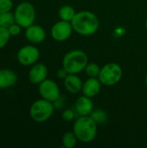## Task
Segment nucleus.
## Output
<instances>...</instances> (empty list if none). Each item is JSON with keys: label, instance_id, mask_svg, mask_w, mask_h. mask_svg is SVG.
Wrapping results in <instances>:
<instances>
[{"label": "nucleus", "instance_id": "obj_1", "mask_svg": "<svg viewBox=\"0 0 147 148\" xmlns=\"http://www.w3.org/2000/svg\"><path fill=\"white\" fill-rule=\"evenodd\" d=\"M74 31L83 36H89L95 34L100 27L98 16L89 10H81L76 12L71 21Z\"/></svg>", "mask_w": 147, "mask_h": 148}, {"label": "nucleus", "instance_id": "obj_2", "mask_svg": "<svg viewBox=\"0 0 147 148\" xmlns=\"http://www.w3.org/2000/svg\"><path fill=\"white\" fill-rule=\"evenodd\" d=\"M98 124L88 116H79L75 119L73 125V131L79 141L82 143H90L97 136Z\"/></svg>", "mask_w": 147, "mask_h": 148}, {"label": "nucleus", "instance_id": "obj_3", "mask_svg": "<svg viewBox=\"0 0 147 148\" xmlns=\"http://www.w3.org/2000/svg\"><path fill=\"white\" fill-rule=\"evenodd\" d=\"M88 63V55L81 49H72L66 53L62 59V68L68 74L81 73Z\"/></svg>", "mask_w": 147, "mask_h": 148}, {"label": "nucleus", "instance_id": "obj_4", "mask_svg": "<svg viewBox=\"0 0 147 148\" xmlns=\"http://www.w3.org/2000/svg\"><path fill=\"white\" fill-rule=\"evenodd\" d=\"M54 103L45 99H38L35 101L29 110V117L36 123H43L49 121L55 111Z\"/></svg>", "mask_w": 147, "mask_h": 148}, {"label": "nucleus", "instance_id": "obj_5", "mask_svg": "<svg viewBox=\"0 0 147 148\" xmlns=\"http://www.w3.org/2000/svg\"><path fill=\"white\" fill-rule=\"evenodd\" d=\"M13 13L15 16V22L23 29H26L35 23L36 16V9L29 2L23 1L19 3L16 6Z\"/></svg>", "mask_w": 147, "mask_h": 148}, {"label": "nucleus", "instance_id": "obj_6", "mask_svg": "<svg viewBox=\"0 0 147 148\" xmlns=\"http://www.w3.org/2000/svg\"><path fill=\"white\" fill-rule=\"evenodd\" d=\"M123 75V69L119 63L108 62L101 69L99 80L104 86L111 87L119 83Z\"/></svg>", "mask_w": 147, "mask_h": 148}, {"label": "nucleus", "instance_id": "obj_7", "mask_svg": "<svg viewBox=\"0 0 147 148\" xmlns=\"http://www.w3.org/2000/svg\"><path fill=\"white\" fill-rule=\"evenodd\" d=\"M40 58V50L34 44L21 47L16 53L17 62L23 67H30L36 63Z\"/></svg>", "mask_w": 147, "mask_h": 148}, {"label": "nucleus", "instance_id": "obj_8", "mask_svg": "<svg viewBox=\"0 0 147 148\" xmlns=\"http://www.w3.org/2000/svg\"><path fill=\"white\" fill-rule=\"evenodd\" d=\"M38 92L41 98L51 102L55 101L61 97V91L58 84L55 81L48 78L38 85Z\"/></svg>", "mask_w": 147, "mask_h": 148}, {"label": "nucleus", "instance_id": "obj_9", "mask_svg": "<svg viewBox=\"0 0 147 148\" xmlns=\"http://www.w3.org/2000/svg\"><path fill=\"white\" fill-rule=\"evenodd\" d=\"M74 32L73 26L70 22L60 20L53 24L50 29L51 37L56 42H65L70 38Z\"/></svg>", "mask_w": 147, "mask_h": 148}, {"label": "nucleus", "instance_id": "obj_10", "mask_svg": "<svg viewBox=\"0 0 147 148\" xmlns=\"http://www.w3.org/2000/svg\"><path fill=\"white\" fill-rule=\"evenodd\" d=\"M48 75L49 70L47 66L44 63L36 62L34 65L30 66L28 73V78L31 83L39 85L41 82L48 78Z\"/></svg>", "mask_w": 147, "mask_h": 148}, {"label": "nucleus", "instance_id": "obj_11", "mask_svg": "<svg viewBox=\"0 0 147 148\" xmlns=\"http://www.w3.org/2000/svg\"><path fill=\"white\" fill-rule=\"evenodd\" d=\"M25 37L27 41L32 44L42 43L46 39V30L40 25L33 23L25 29Z\"/></svg>", "mask_w": 147, "mask_h": 148}, {"label": "nucleus", "instance_id": "obj_12", "mask_svg": "<svg viewBox=\"0 0 147 148\" xmlns=\"http://www.w3.org/2000/svg\"><path fill=\"white\" fill-rule=\"evenodd\" d=\"M101 86L102 84L98 77H88V79L83 82L81 93L83 95L94 98L100 94Z\"/></svg>", "mask_w": 147, "mask_h": 148}, {"label": "nucleus", "instance_id": "obj_13", "mask_svg": "<svg viewBox=\"0 0 147 148\" xmlns=\"http://www.w3.org/2000/svg\"><path fill=\"white\" fill-rule=\"evenodd\" d=\"M86 95H81L75 102V110L79 116H88L94 110V103Z\"/></svg>", "mask_w": 147, "mask_h": 148}, {"label": "nucleus", "instance_id": "obj_14", "mask_svg": "<svg viewBox=\"0 0 147 148\" xmlns=\"http://www.w3.org/2000/svg\"><path fill=\"white\" fill-rule=\"evenodd\" d=\"M63 84L65 89L68 93L76 95L81 92L83 82L76 74H68V75L63 79Z\"/></svg>", "mask_w": 147, "mask_h": 148}, {"label": "nucleus", "instance_id": "obj_15", "mask_svg": "<svg viewBox=\"0 0 147 148\" xmlns=\"http://www.w3.org/2000/svg\"><path fill=\"white\" fill-rule=\"evenodd\" d=\"M17 75L10 69H0V89H6L13 87L17 82Z\"/></svg>", "mask_w": 147, "mask_h": 148}, {"label": "nucleus", "instance_id": "obj_16", "mask_svg": "<svg viewBox=\"0 0 147 148\" xmlns=\"http://www.w3.org/2000/svg\"><path fill=\"white\" fill-rule=\"evenodd\" d=\"M76 14V11L75 10V8L71 5H63L62 6L59 10H58V16L60 20H63L66 22H70L73 20V18L75 17Z\"/></svg>", "mask_w": 147, "mask_h": 148}, {"label": "nucleus", "instance_id": "obj_17", "mask_svg": "<svg viewBox=\"0 0 147 148\" xmlns=\"http://www.w3.org/2000/svg\"><path fill=\"white\" fill-rule=\"evenodd\" d=\"M78 139L74 133V131H68L66 132L62 138V147L65 148H75L77 145Z\"/></svg>", "mask_w": 147, "mask_h": 148}, {"label": "nucleus", "instance_id": "obj_18", "mask_svg": "<svg viewBox=\"0 0 147 148\" xmlns=\"http://www.w3.org/2000/svg\"><path fill=\"white\" fill-rule=\"evenodd\" d=\"M15 16L14 13L11 11L4 12V13H0V26L4 27V28H9L11 26L13 23H15Z\"/></svg>", "mask_w": 147, "mask_h": 148}, {"label": "nucleus", "instance_id": "obj_19", "mask_svg": "<svg viewBox=\"0 0 147 148\" xmlns=\"http://www.w3.org/2000/svg\"><path fill=\"white\" fill-rule=\"evenodd\" d=\"M97 124H103L107 121V114L102 109L93 110L89 115Z\"/></svg>", "mask_w": 147, "mask_h": 148}, {"label": "nucleus", "instance_id": "obj_20", "mask_svg": "<svg viewBox=\"0 0 147 148\" xmlns=\"http://www.w3.org/2000/svg\"><path fill=\"white\" fill-rule=\"evenodd\" d=\"M101 69L100 66L95 63V62H88L84 69L86 75L88 77H98L99 74L101 72Z\"/></svg>", "mask_w": 147, "mask_h": 148}, {"label": "nucleus", "instance_id": "obj_21", "mask_svg": "<svg viewBox=\"0 0 147 148\" xmlns=\"http://www.w3.org/2000/svg\"><path fill=\"white\" fill-rule=\"evenodd\" d=\"M11 36L9 32V29L4 27L0 26V49L4 48L10 42Z\"/></svg>", "mask_w": 147, "mask_h": 148}, {"label": "nucleus", "instance_id": "obj_22", "mask_svg": "<svg viewBox=\"0 0 147 148\" xmlns=\"http://www.w3.org/2000/svg\"><path fill=\"white\" fill-rule=\"evenodd\" d=\"M14 3L12 0H0V13L11 11Z\"/></svg>", "mask_w": 147, "mask_h": 148}, {"label": "nucleus", "instance_id": "obj_23", "mask_svg": "<svg viewBox=\"0 0 147 148\" xmlns=\"http://www.w3.org/2000/svg\"><path fill=\"white\" fill-rule=\"evenodd\" d=\"M75 110L73 111L72 109H65L62 114V118L63 119V121L68 122V121H72L75 119Z\"/></svg>", "mask_w": 147, "mask_h": 148}, {"label": "nucleus", "instance_id": "obj_24", "mask_svg": "<svg viewBox=\"0 0 147 148\" xmlns=\"http://www.w3.org/2000/svg\"><path fill=\"white\" fill-rule=\"evenodd\" d=\"M22 29L23 28L20 25H18L16 23H13L11 26H10L8 28L9 32H10V34L11 36H16L20 35L21 34V31H22Z\"/></svg>", "mask_w": 147, "mask_h": 148}, {"label": "nucleus", "instance_id": "obj_25", "mask_svg": "<svg viewBox=\"0 0 147 148\" xmlns=\"http://www.w3.org/2000/svg\"><path fill=\"white\" fill-rule=\"evenodd\" d=\"M67 75H68V73H67V71H66L63 68L61 69H59L58 72H57V76H58L60 79H64Z\"/></svg>", "mask_w": 147, "mask_h": 148}, {"label": "nucleus", "instance_id": "obj_26", "mask_svg": "<svg viewBox=\"0 0 147 148\" xmlns=\"http://www.w3.org/2000/svg\"><path fill=\"white\" fill-rule=\"evenodd\" d=\"M145 26H146V30H147V17H146V23H145Z\"/></svg>", "mask_w": 147, "mask_h": 148}, {"label": "nucleus", "instance_id": "obj_27", "mask_svg": "<svg viewBox=\"0 0 147 148\" xmlns=\"http://www.w3.org/2000/svg\"><path fill=\"white\" fill-rule=\"evenodd\" d=\"M146 87H147V73H146Z\"/></svg>", "mask_w": 147, "mask_h": 148}]
</instances>
